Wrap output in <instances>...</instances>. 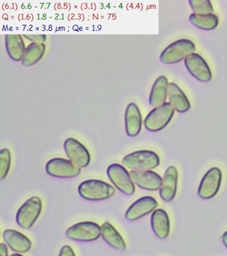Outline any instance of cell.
Returning <instances> with one entry per match:
<instances>
[{
  "label": "cell",
  "mask_w": 227,
  "mask_h": 256,
  "mask_svg": "<svg viewBox=\"0 0 227 256\" xmlns=\"http://www.w3.org/2000/svg\"><path fill=\"white\" fill-rule=\"evenodd\" d=\"M79 196L88 201H103L112 198L115 194V188L107 182L98 180H88L79 186Z\"/></svg>",
  "instance_id": "obj_1"
},
{
  "label": "cell",
  "mask_w": 227,
  "mask_h": 256,
  "mask_svg": "<svg viewBox=\"0 0 227 256\" xmlns=\"http://www.w3.org/2000/svg\"><path fill=\"white\" fill-rule=\"evenodd\" d=\"M123 166L132 171H148L158 167L160 158L155 152L150 150H140L125 156Z\"/></svg>",
  "instance_id": "obj_2"
},
{
  "label": "cell",
  "mask_w": 227,
  "mask_h": 256,
  "mask_svg": "<svg viewBox=\"0 0 227 256\" xmlns=\"http://www.w3.org/2000/svg\"><path fill=\"white\" fill-rule=\"evenodd\" d=\"M196 50L195 44L188 39H181L167 46L160 56V60L164 64H175L186 59L187 56Z\"/></svg>",
  "instance_id": "obj_3"
},
{
  "label": "cell",
  "mask_w": 227,
  "mask_h": 256,
  "mask_svg": "<svg viewBox=\"0 0 227 256\" xmlns=\"http://www.w3.org/2000/svg\"><path fill=\"white\" fill-rule=\"evenodd\" d=\"M42 210V202L37 196L27 200L19 208L15 216L16 223L23 230H30L38 219Z\"/></svg>",
  "instance_id": "obj_4"
},
{
  "label": "cell",
  "mask_w": 227,
  "mask_h": 256,
  "mask_svg": "<svg viewBox=\"0 0 227 256\" xmlns=\"http://www.w3.org/2000/svg\"><path fill=\"white\" fill-rule=\"evenodd\" d=\"M175 114V110L169 103L155 108L145 118L144 126L149 132H157L166 128Z\"/></svg>",
  "instance_id": "obj_5"
},
{
  "label": "cell",
  "mask_w": 227,
  "mask_h": 256,
  "mask_svg": "<svg viewBox=\"0 0 227 256\" xmlns=\"http://www.w3.org/2000/svg\"><path fill=\"white\" fill-rule=\"evenodd\" d=\"M107 174L109 180L119 191L127 196L135 193V187L130 173L124 166L119 164H113L107 168Z\"/></svg>",
  "instance_id": "obj_6"
},
{
  "label": "cell",
  "mask_w": 227,
  "mask_h": 256,
  "mask_svg": "<svg viewBox=\"0 0 227 256\" xmlns=\"http://www.w3.org/2000/svg\"><path fill=\"white\" fill-rule=\"evenodd\" d=\"M67 237L73 241L90 242L101 236V227L93 222H82L69 227L65 232Z\"/></svg>",
  "instance_id": "obj_7"
},
{
  "label": "cell",
  "mask_w": 227,
  "mask_h": 256,
  "mask_svg": "<svg viewBox=\"0 0 227 256\" xmlns=\"http://www.w3.org/2000/svg\"><path fill=\"white\" fill-rule=\"evenodd\" d=\"M222 177V172L219 168L209 169L199 184L197 192L199 197L203 200L214 198L220 190Z\"/></svg>",
  "instance_id": "obj_8"
},
{
  "label": "cell",
  "mask_w": 227,
  "mask_h": 256,
  "mask_svg": "<svg viewBox=\"0 0 227 256\" xmlns=\"http://www.w3.org/2000/svg\"><path fill=\"white\" fill-rule=\"evenodd\" d=\"M45 171L51 177L64 179L75 178L81 174L80 168L70 160L61 158L49 160L45 166Z\"/></svg>",
  "instance_id": "obj_9"
},
{
  "label": "cell",
  "mask_w": 227,
  "mask_h": 256,
  "mask_svg": "<svg viewBox=\"0 0 227 256\" xmlns=\"http://www.w3.org/2000/svg\"><path fill=\"white\" fill-rule=\"evenodd\" d=\"M63 148L65 154L71 162L80 168H86L91 162V155L83 144L75 138H67Z\"/></svg>",
  "instance_id": "obj_10"
},
{
  "label": "cell",
  "mask_w": 227,
  "mask_h": 256,
  "mask_svg": "<svg viewBox=\"0 0 227 256\" xmlns=\"http://www.w3.org/2000/svg\"><path fill=\"white\" fill-rule=\"evenodd\" d=\"M185 66L191 75L199 82H209L212 79V72L204 58L193 53L185 60Z\"/></svg>",
  "instance_id": "obj_11"
},
{
  "label": "cell",
  "mask_w": 227,
  "mask_h": 256,
  "mask_svg": "<svg viewBox=\"0 0 227 256\" xmlns=\"http://www.w3.org/2000/svg\"><path fill=\"white\" fill-rule=\"evenodd\" d=\"M158 206V202L152 196H145L131 204L125 212V217L128 221H136L152 213Z\"/></svg>",
  "instance_id": "obj_12"
},
{
  "label": "cell",
  "mask_w": 227,
  "mask_h": 256,
  "mask_svg": "<svg viewBox=\"0 0 227 256\" xmlns=\"http://www.w3.org/2000/svg\"><path fill=\"white\" fill-rule=\"evenodd\" d=\"M179 174L175 166H169L163 176L162 184L159 190V196L163 201H173L177 191Z\"/></svg>",
  "instance_id": "obj_13"
},
{
  "label": "cell",
  "mask_w": 227,
  "mask_h": 256,
  "mask_svg": "<svg viewBox=\"0 0 227 256\" xmlns=\"http://www.w3.org/2000/svg\"><path fill=\"white\" fill-rule=\"evenodd\" d=\"M130 175L135 185L148 191L160 190L163 178L156 172L148 171H131Z\"/></svg>",
  "instance_id": "obj_14"
},
{
  "label": "cell",
  "mask_w": 227,
  "mask_h": 256,
  "mask_svg": "<svg viewBox=\"0 0 227 256\" xmlns=\"http://www.w3.org/2000/svg\"><path fill=\"white\" fill-rule=\"evenodd\" d=\"M2 237L5 244L16 254H24L31 250L32 243L27 236L14 230H5Z\"/></svg>",
  "instance_id": "obj_15"
},
{
  "label": "cell",
  "mask_w": 227,
  "mask_h": 256,
  "mask_svg": "<svg viewBox=\"0 0 227 256\" xmlns=\"http://www.w3.org/2000/svg\"><path fill=\"white\" fill-rule=\"evenodd\" d=\"M125 131L129 137H135L140 134L142 128V116L137 104H129L125 113Z\"/></svg>",
  "instance_id": "obj_16"
},
{
  "label": "cell",
  "mask_w": 227,
  "mask_h": 256,
  "mask_svg": "<svg viewBox=\"0 0 227 256\" xmlns=\"http://www.w3.org/2000/svg\"><path fill=\"white\" fill-rule=\"evenodd\" d=\"M151 225L155 236L161 240L166 239L170 232L168 214L163 209H156L151 217Z\"/></svg>",
  "instance_id": "obj_17"
},
{
  "label": "cell",
  "mask_w": 227,
  "mask_h": 256,
  "mask_svg": "<svg viewBox=\"0 0 227 256\" xmlns=\"http://www.w3.org/2000/svg\"><path fill=\"white\" fill-rule=\"evenodd\" d=\"M168 80L164 76H159L151 88L149 104L151 107L158 108L166 103L168 96Z\"/></svg>",
  "instance_id": "obj_18"
},
{
  "label": "cell",
  "mask_w": 227,
  "mask_h": 256,
  "mask_svg": "<svg viewBox=\"0 0 227 256\" xmlns=\"http://www.w3.org/2000/svg\"><path fill=\"white\" fill-rule=\"evenodd\" d=\"M169 104L179 113H185L191 108L190 102L182 90L175 83L169 84Z\"/></svg>",
  "instance_id": "obj_19"
},
{
  "label": "cell",
  "mask_w": 227,
  "mask_h": 256,
  "mask_svg": "<svg viewBox=\"0 0 227 256\" xmlns=\"http://www.w3.org/2000/svg\"><path fill=\"white\" fill-rule=\"evenodd\" d=\"M101 236L103 240L113 249L119 252H124L126 250L124 239L109 222H105L101 226Z\"/></svg>",
  "instance_id": "obj_20"
},
{
  "label": "cell",
  "mask_w": 227,
  "mask_h": 256,
  "mask_svg": "<svg viewBox=\"0 0 227 256\" xmlns=\"http://www.w3.org/2000/svg\"><path fill=\"white\" fill-rule=\"evenodd\" d=\"M5 48L9 58L13 61H21L26 50L21 36L9 34L5 36Z\"/></svg>",
  "instance_id": "obj_21"
},
{
  "label": "cell",
  "mask_w": 227,
  "mask_h": 256,
  "mask_svg": "<svg viewBox=\"0 0 227 256\" xmlns=\"http://www.w3.org/2000/svg\"><path fill=\"white\" fill-rule=\"evenodd\" d=\"M189 22L195 27L199 29L207 30H215L219 25L218 16L213 14H191L189 18Z\"/></svg>",
  "instance_id": "obj_22"
},
{
  "label": "cell",
  "mask_w": 227,
  "mask_h": 256,
  "mask_svg": "<svg viewBox=\"0 0 227 256\" xmlns=\"http://www.w3.org/2000/svg\"><path fill=\"white\" fill-rule=\"evenodd\" d=\"M45 50L44 44L32 42L25 50L24 56L21 60V64L26 67L35 65L43 57Z\"/></svg>",
  "instance_id": "obj_23"
},
{
  "label": "cell",
  "mask_w": 227,
  "mask_h": 256,
  "mask_svg": "<svg viewBox=\"0 0 227 256\" xmlns=\"http://www.w3.org/2000/svg\"><path fill=\"white\" fill-rule=\"evenodd\" d=\"M11 156L7 148L0 152V180H3L7 177L10 170Z\"/></svg>",
  "instance_id": "obj_24"
},
{
  "label": "cell",
  "mask_w": 227,
  "mask_h": 256,
  "mask_svg": "<svg viewBox=\"0 0 227 256\" xmlns=\"http://www.w3.org/2000/svg\"><path fill=\"white\" fill-rule=\"evenodd\" d=\"M189 4L195 14H209L214 12L212 3L209 0H189Z\"/></svg>",
  "instance_id": "obj_25"
},
{
  "label": "cell",
  "mask_w": 227,
  "mask_h": 256,
  "mask_svg": "<svg viewBox=\"0 0 227 256\" xmlns=\"http://www.w3.org/2000/svg\"><path fill=\"white\" fill-rule=\"evenodd\" d=\"M25 37L35 43L43 44L46 40V36L45 35H24Z\"/></svg>",
  "instance_id": "obj_26"
},
{
  "label": "cell",
  "mask_w": 227,
  "mask_h": 256,
  "mask_svg": "<svg viewBox=\"0 0 227 256\" xmlns=\"http://www.w3.org/2000/svg\"><path fill=\"white\" fill-rule=\"evenodd\" d=\"M59 256H76L74 251L70 246L65 245L61 248Z\"/></svg>",
  "instance_id": "obj_27"
},
{
  "label": "cell",
  "mask_w": 227,
  "mask_h": 256,
  "mask_svg": "<svg viewBox=\"0 0 227 256\" xmlns=\"http://www.w3.org/2000/svg\"><path fill=\"white\" fill-rule=\"evenodd\" d=\"M0 256H8V250L5 244H0Z\"/></svg>",
  "instance_id": "obj_28"
},
{
  "label": "cell",
  "mask_w": 227,
  "mask_h": 256,
  "mask_svg": "<svg viewBox=\"0 0 227 256\" xmlns=\"http://www.w3.org/2000/svg\"><path fill=\"white\" fill-rule=\"evenodd\" d=\"M222 241L225 247L227 248V231L225 232L224 234H223L222 236Z\"/></svg>",
  "instance_id": "obj_29"
},
{
  "label": "cell",
  "mask_w": 227,
  "mask_h": 256,
  "mask_svg": "<svg viewBox=\"0 0 227 256\" xmlns=\"http://www.w3.org/2000/svg\"><path fill=\"white\" fill-rule=\"evenodd\" d=\"M10 256H23L22 255H21L20 254H11Z\"/></svg>",
  "instance_id": "obj_30"
}]
</instances>
